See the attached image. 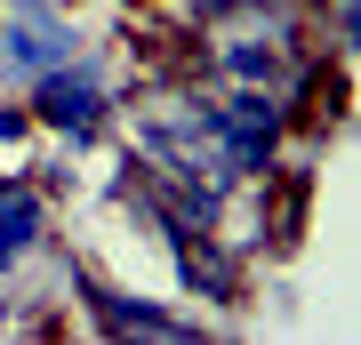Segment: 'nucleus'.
I'll return each instance as SVG.
<instances>
[{"label":"nucleus","mask_w":361,"mask_h":345,"mask_svg":"<svg viewBox=\"0 0 361 345\" xmlns=\"http://www.w3.org/2000/svg\"><path fill=\"white\" fill-rule=\"evenodd\" d=\"M322 16H329V32L345 49H361V0H322Z\"/></svg>","instance_id":"obj_8"},{"label":"nucleus","mask_w":361,"mask_h":345,"mask_svg":"<svg viewBox=\"0 0 361 345\" xmlns=\"http://www.w3.org/2000/svg\"><path fill=\"white\" fill-rule=\"evenodd\" d=\"M97 321L113 337H201L185 313H161V305H137V297H121V289H97Z\"/></svg>","instance_id":"obj_5"},{"label":"nucleus","mask_w":361,"mask_h":345,"mask_svg":"<svg viewBox=\"0 0 361 345\" xmlns=\"http://www.w3.org/2000/svg\"><path fill=\"white\" fill-rule=\"evenodd\" d=\"M104 73L97 64H80V56H65V64H49V73L32 80V121H49V128H65L73 145H89L97 128H104Z\"/></svg>","instance_id":"obj_3"},{"label":"nucleus","mask_w":361,"mask_h":345,"mask_svg":"<svg viewBox=\"0 0 361 345\" xmlns=\"http://www.w3.org/2000/svg\"><path fill=\"white\" fill-rule=\"evenodd\" d=\"M0 329H8V297H0Z\"/></svg>","instance_id":"obj_9"},{"label":"nucleus","mask_w":361,"mask_h":345,"mask_svg":"<svg viewBox=\"0 0 361 345\" xmlns=\"http://www.w3.org/2000/svg\"><path fill=\"white\" fill-rule=\"evenodd\" d=\"M209 128H217V153L233 177H265L273 145H281V104H273L265 89H233L209 104Z\"/></svg>","instance_id":"obj_2"},{"label":"nucleus","mask_w":361,"mask_h":345,"mask_svg":"<svg viewBox=\"0 0 361 345\" xmlns=\"http://www.w3.org/2000/svg\"><path fill=\"white\" fill-rule=\"evenodd\" d=\"M32 241H40V201H32V185H0V282L32 257Z\"/></svg>","instance_id":"obj_6"},{"label":"nucleus","mask_w":361,"mask_h":345,"mask_svg":"<svg viewBox=\"0 0 361 345\" xmlns=\"http://www.w3.org/2000/svg\"><path fill=\"white\" fill-rule=\"evenodd\" d=\"M217 73L241 80V89H273V80H281V40H257V32L217 40Z\"/></svg>","instance_id":"obj_7"},{"label":"nucleus","mask_w":361,"mask_h":345,"mask_svg":"<svg viewBox=\"0 0 361 345\" xmlns=\"http://www.w3.org/2000/svg\"><path fill=\"white\" fill-rule=\"evenodd\" d=\"M80 56V32L65 25V16L49 8V0H8L0 8V80H32L49 73V64H65Z\"/></svg>","instance_id":"obj_1"},{"label":"nucleus","mask_w":361,"mask_h":345,"mask_svg":"<svg viewBox=\"0 0 361 345\" xmlns=\"http://www.w3.org/2000/svg\"><path fill=\"white\" fill-rule=\"evenodd\" d=\"M169 249H177V282L193 289V297H217V305H233V297H241L233 249H225L209 225H193V233H169Z\"/></svg>","instance_id":"obj_4"}]
</instances>
